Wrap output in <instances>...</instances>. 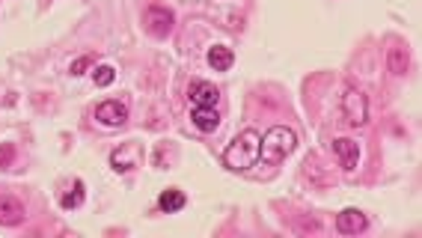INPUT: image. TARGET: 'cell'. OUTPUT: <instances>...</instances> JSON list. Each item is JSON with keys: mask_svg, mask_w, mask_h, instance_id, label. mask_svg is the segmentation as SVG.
Segmentation results:
<instances>
[{"mask_svg": "<svg viewBox=\"0 0 422 238\" xmlns=\"http://www.w3.org/2000/svg\"><path fill=\"white\" fill-rule=\"evenodd\" d=\"M259 149H262V134L256 128H244L223 149V167L232 170V173H247L250 167L259 164Z\"/></svg>", "mask_w": 422, "mask_h": 238, "instance_id": "1", "label": "cell"}, {"mask_svg": "<svg viewBox=\"0 0 422 238\" xmlns=\"http://www.w3.org/2000/svg\"><path fill=\"white\" fill-rule=\"evenodd\" d=\"M295 149H297V134L289 125H274V128H268L265 138H262L259 161L277 167V164H283L285 158H289Z\"/></svg>", "mask_w": 422, "mask_h": 238, "instance_id": "2", "label": "cell"}, {"mask_svg": "<svg viewBox=\"0 0 422 238\" xmlns=\"http://www.w3.org/2000/svg\"><path fill=\"white\" fill-rule=\"evenodd\" d=\"M339 116L345 125H366L369 119V101L357 87H345L339 98Z\"/></svg>", "mask_w": 422, "mask_h": 238, "instance_id": "3", "label": "cell"}, {"mask_svg": "<svg viewBox=\"0 0 422 238\" xmlns=\"http://www.w3.org/2000/svg\"><path fill=\"white\" fill-rule=\"evenodd\" d=\"M140 164H143V146L137 140H128L120 149L110 152V167L116 173H131V170H137Z\"/></svg>", "mask_w": 422, "mask_h": 238, "instance_id": "4", "label": "cell"}, {"mask_svg": "<svg viewBox=\"0 0 422 238\" xmlns=\"http://www.w3.org/2000/svg\"><path fill=\"white\" fill-rule=\"evenodd\" d=\"M95 119L101 125H107V128H120L128 123V105L120 98H107V101H101V105L95 108Z\"/></svg>", "mask_w": 422, "mask_h": 238, "instance_id": "5", "label": "cell"}, {"mask_svg": "<svg viewBox=\"0 0 422 238\" xmlns=\"http://www.w3.org/2000/svg\"><path fill=\"white\" fill-rule=\"evenodd\" d=\"M146 30L155 39H167L173 30V12L164 9V6H149L146 9Z\"/></svg>", "mask_w": 422, "mask_h": 238, "instance_id": "6", "label": "cell"}, {"mask_svg": "<svg viewBox=\"0 0 422 238\" xmlns=\"http://www.w3.org/2000/svg\"><path fill=\"white\" fill-rule=\"evenodd\" d=\"M336 229L342 235H357V232H366L369 229V217L360 212V209H342L336 214Z\"/></svg>", "mask_w": 422, "mask_h": 238, "instance_id": "7", "label": "cell"}, {"mask_svg": "<svg viewBox=\"0 0 422 238\" xmlns=\"http://www.w3.org/2000/svg\"><path fill=\"white\" fill-rule=\"evenodd\" d=\"M221 93L209 81H194L191 83V108H217Z\"/></svg>", "mask_w": 422, "mask_h": 238, "instance_id": "8", "label": "cell"}, {"mask_svg": "<svg viewBox=\"0 0 422 238\" xmlns=\"http://www.w3.org/2000/svg\"><path fill=\"white\" fill-rule=\"evenodd\" d=\"M333 155L339 158V167L342 170H357V161H360V146L354 143L351 138H339V140H333Z\"/></svg>", "mask_w": 422, "mask_h": 238, "instance_id": "9", "label": "cell"}, {"mask_svg": "<svg viewBox=\"0 0 422 238\" xmlns=\"http://www.w3.org/2000/svg\"><path fill=\"white\" fill-rule=\"evenodd\" d=\"M191 123L196 125V131L211 134L221 125V113H217V108H191Z\"/></svg>", "mask_w": 422, "mask_h": 238, "instance_id": "10", "label": "cell"}, {"mask_svg": "<svg viewBox=\"0 0 422 238\" xmlns=\"http://www.w3.org/2000/svg\"><path fill=\"white\" fill-rule=\"evenodd\" d=\"M24 220V206L15 197H0V224L4 227H19Z\"/></svg>", "mask_w": 422, "mask_h": 238, "instance_id": "11", "label": "cell"}, {"mask_svg": "<svg viewBox=\"0 0 422 238\" xmlns=\"http://www.w3.org/2000/svg\"><path fill=\"white\" fill-rule=\"evenodd\" d=\"M232 63H235L232 48H226V45H214V48H209V66H211L214 72H229V69H232Z\"/></svg>", "mask_w": 422, "mask_h": 238, "instance_id": "12", "label": "cell"}, {"mask_svg": "<svg viewBox=\"0 0 422 238\" xmlns=\"http://www.w3.org/2000/svg\"><path fill=\"white\" fill-rule=\"evenodd\" d=\"M184 202H188V197H184L179 188H167V191L158 197V209L167 212V214H173V212H181V209H184Z\"/></svg>", "mask_w": 422, "mask_h": 238, "instance_id": "13", "label": "cell"}, {"mask_svg": "<svg viewBox=\"0 0 422 238\" xmlns=\"http://www.w3.org/2000/svg\"><path fill=\"white\" fill-rule=\"evenodd\" d=\"M80 202H83V182H80V179H75V182H72V188H65V191H63L60 206H63L65 212H69V209H78Z\"/></svg>", "mask_w": 422, "mask_h": 238, "instance_id": "14", "label": "cell"}, {"mask_svg": "<svg viewBox=\"0 0 422 238\" xmlns=\"http://www.w3.org/2000/svg\"><path fill=\"white\" fill-rule=\"evenodd\" d=\"M390 72H396V75L408 72V51H404V48H393L390 51Z\"/></svg>", "mask_w": 422, "mask_h": 238, "instance_id": "15", "label": "cell"}, {"mask_svg": "<svg viewBox=\"0 0 422 238\" xmlns=\"http://www.w3.org/2000/svg\"><path fill=\"white\" fill-rule=\"evenodd\" d=\"M93 78H95V87H110V83L116 81V69L113 66H98V69L93 72Z\"/></svg>", "mask_w": 422, "mask_h": 238, "instance_id": "16", "label": "cell"}, {"mask_svg": "<svg viewBox=\"0 0 422 238\" xmlns=\"http://www.w3.org/2000/svg\"><path fill=\"white\" fill-rule=\"evenodd\" d=\"M90 63H93L90 57H78V60H75V63L69 66V72H72V75H83V72L90 69Z\"/></svg>", "mask_w": 422, "mask_h": 238, "instance_id": "17", "label": "cell"}, {"mask_svg": "<svg viewBox=\"0 0 422 238\" xmlns=\"http://www.w3.org/2000/svg\"><path fill=\"white\" fill-rule=\"evenodd\" d=\"M12 146H4V149H0V167H9V161H12Z\"/></svg>", "mask_w": 422, "mask_h": 238, "instance_id": "18", "label": "cell"}]
</instances>
